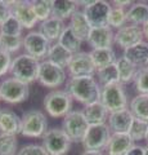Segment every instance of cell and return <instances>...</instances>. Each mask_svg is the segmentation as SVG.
Listing matches in <instances>:
<instances>
[{
  "mask_svg": "<svg viewBox=\"0 0 148 155\" xmlns=\"http://www.w3.org/2000/svg\"><path fill=\"white\" fill-rule=\"evenodd\" d=\"M135 145L129 133H112L106 146L107 155H125Z\"/></svg>",
  "mask_w": 148,
  "mask_h": 155,
  "instance_id": "cell-17",
  "label": "cell"
},
{
  "mask_svg": "<svg viewBox=\"0 0 148 155\" xmlns=\"http://www.w3.org/2000/svg\"><path fill=\"white\" fill-rule=\"evenodd\" d=\"M11 2H5V0H0V25L5 21V19L11 16Z\"/></svg>",
  "mask_w": 148,
  "mask_h": 155,
  "instance_id": "cell-41",
  "label": "cell"
},
{
  "mask_svg": "<svg viewBox=\"0 0 148 155\" xmlns=\"http://www.w3.org/2000/svg\"><path fill=\"white\" fill-rule=\"evenodd\" d=\"M111 4H113V7L125 8L126 5H131L133 2H130V0H124V2H121V0H113V2H112Z\"/></svg>",
  "mask_w": 148,
  "mask_h": 155,
  "instance_id": "cell-43",
  "label": "cell"
},
{
  "mask_svg": "<svg viewBox=\"0 0 148 155\" xmlns=\"http://www.w3.org/2000/svg\"><path fill=\"white\" fill-rule=\"evenodd\" d=\"M71 145L72 141L62 128H50L43 136V146L49 155H66Z\"/></svg>",
  "mask_w": 148,
  "mask_h": 155,
  "instance_id": "cell-7",
  "label": "cell"
},
{
  "mask_svg": "<svg viewBox=\"0 0 148 155\" xmlns=\"http://www.w3.org/2000/svg\"><path fill=\"white\" fill-rule=\"evenodd\" d=\"M68 27L74 31V34L81 41H88V36H89V32L92 30V27H90L83 11L77 9V11L72 14V17L70 18Z\"/></svg>",
  "mask_w": 148,
  "mask_h": 155,
  "instance_id": "cell-22",
  "label": "cell"
},
{
  "mask_svg": "<svg viewBox=\"0 0 148 155\" xmlns=\"http://www.w3.org/2000/svg\"><path fill=\"white\" fill-rule=\"evenodd\" d=\"M79 3L75 0H52V16L66 21L77 11Z\"/></svg>",
  "mask_w": 148,
  "mask_h": 155,
  "instance_id": "cell-25",
  "label": "cell"
},
{
  "mask_svg": "<svg viewBox=\"0 0 148 155\" xmlns=\"http://www.w3.org/2000/svg\"><path fill=\"white\" fill-rule=\"evenodd\" d=\"M129 110L134 118L148 122V94H137L131 98Z\"/></svg>",
  "mask_w": 148,
  "mask_h": 155,
  "instance_id": "cell-29",
  "label": "cell"
},
{
  "mask_svg": "<svg viewBox=\"0 0 148 155\" xmlns=\"http://www.w3.org/2000/svg\"><path fill=\"white\" fill-rule=\"evenodd\" d=\"M72 56H74L72 53L66 49L65 47H62L59 43L57 41V43H53V44L50 45L49 52H48V56H46V60L65 69V67L68 66Z\"/></svg>",
  "mask_w": 148,
  "mask_h": 155,
  "instance_id": "cell-26",
  "label": "cell"
},
{
  "mask_svg": "<svg viewBox=\"0 0 148 155\" xmlns=\"http://www.w3.org/2000/svg\"><path fill=\"white\" fill-rule=\"evenodd\" d=\"M144 155H148V145L146 146V151H144Z\"/></svg>",
  "mask_w": 148,
  "mask_h": 155,
  "instance_id": "cell-46",
  "label": "cell"
},
{
  "mask_svg": "<svg viewBox=\"0 0 148 155\" xmlns=\"http://www.w3.org/2000/svg\"><path fill=\"white\" fill-rule=\"evenodd\" d=\"M83 113L85 115V118H87L89 125L106 124V122L108 120V115H109L107 109L104 107L101 101L87 105L85 109L83 110Z\"/></svg>",
  "mask_w": 148,
  "mask_h": 155,
  "instance_id": "cell-23",
  "label": "cell"
},
{
  "mask_svg": "<svg viewBox=\"0 0 148 155\" xmlns=\"http://www.w3.org/2000/svg\"><path fill=\"white\" fill-rule=\"evenodd\" d=\"M87 43L93 49L112 48V44L115 43V32L109 26L93 27L89 32Z\"/></svg>",
  "mask_w": 148,
  "mask_h": 155,
  "instance_id": "cell-16",
  "label": "cell"
},
{
  "mask_svg": "<svg viewBox=\"0 0 148 155\" xmlns=\"http://www.w3.org/2000/svg\"><path fill=\"white\" fill-rule=\"evenodd\" d=\"M12 61H13L12 54H9L8 52L0 48V79L11 71Z\"/></svg>",
  "mask_w": 148,
  "mask_h": 155,
  "instance_id": "cell-40",
  "label": "cell"
},
{
  "mask_svg": "<svg viewBox=\"0 0 148 155\" xmlns=\"http://www.w3.org/2000/svg\"><path fill=\"white\" fill-rule=\"evenodd\" d=\"M17 155H49L46 153V150L44 149L43 145H37V143H28L22 146L18 150Z\"/></svg>",
  "mask_w": 148,
  "mask_h": 155,
  "instance_id": "cell-39",
  "label": "cell"
},
{
  "mask_svg": "<svg viewBox=\"0 0 148 155\" xmlns=\"http://www.w3.org/2000/svg\"><path fill=\"white\" fill-rule=\"evenodd\" d=\"M101 89L94 76H83V78H70L66 81V92L72 97V100L83 105H90L97 102L101 98Z\"/></svg>",
  "mask_w": 148,
  "mask_h": 155,
  "instance_id": "cell-1",
  "label": "cell"
},
{
  "mask_svg": "<svg viewBox=\"0 0 148 155\" xmlns=\"http://www.w3.org/2000/svg\"><path fill=\"white\" fill-rule=\"evenodd\" d=\"M23 27L14 16H9L2 25H0V35L7 36H22Z\"/></svg>",
  "mask_w": 148,
  "mask_h": 155,
  "instance_id": "cell-32",
  "label": "cell"
},
{
  "mask_svg": "<svg viewBox=\"0 0 148 155\" xmlns=\"http://www.w3.org/2000/svg\"><path fill=\"white\" fill-rule=\"evenodd\" d=\"M0 48L8 52L9 54L17 53L23 48V38L22 36H7L0 35Z\"/></svg>",
  "mask_w": 148,
  "mask_h": 155,
  "instance_id": "cell-34",
  "label": "cell"
},
{
  "mask_svg": "<svg viewBox=\"0 0 148 155\" xmlns=\"http://www.w3.org/2000/svg\"><path fill=\"white\" fill-rule=\"evenodd\" d=\"M0 101H2V98H0Z\"/></svg>",
  "mask_w": 148,
  "mask_h": 155,
  "instance_id": "cell-49",
  "label": "cell"
},
{
  "mask_svg": "<svg viewBox=\"0 0 148 155\" xmlns=\"http://www.w3.org/2000/svg\"><path fill=\"white\" fill-rule=\"evenodd\" d=\"M50 45L52 43L39 31H30L23 38V49H25V53L36 58V60H39L40 62L41 60L46 58Z\"/></svg>",
  "mask_w": 148,
  "mask_h": 155,
  "instance_id": "cell-12",
  "label": "cell"
},
{
  "mask_svg": "<svg viewBox=\"0 0 148 155\" xmlns=\"http://www.w3.org/2000/svg\"><path fill=\"white\" fill-rule=\"evenodd\" d=\"M99 101L109 114L128 109V96L121 83H113L102 87Z\"/></svg>",
  "mask_w": 148,
  "mask_h": 155,
  "instance_id": "cell-5",
  "label": "cell"
},
{
  "mask_svg": "<svg viewBox=\"0 0 148 155\" xmlns=\"http://www.w3.org/2000/svg\"><path fill=\"white\" fill-rule=\"evenodd\" d=\"M97 75V81L101 87L113 84V83H120V78H118V71L116 67V62L113 65H109L103 69H99L95 71Z\"/></svg>",
  "mask_w": 148,
  "mask_h": 155,
  "instance_id": "cell-31",
  "label": "cell"
},
{
  "mask_svg": "<svg viewBox=\"0 0 148 155\" xmlns=\"http://www.w3.org/2000/svg\"><path fill=\"white\" fill-rule=\"evenodd\" d=\"M70 78H83V76H94L95 66L92 61V57L88 52L75 53L67 66Z\"/></svg>",
  "mask_w": 148,
  "mask_h": 155,
  "instance_id": "cell-13",
  "label": "cell"
},
{
  "mask_svg": "<svg viewBox=\"0 0 148 155\" xmlns=\"http://www.w3.org/2000/svg\"><path fill=\"white\" fill-rule=\"evenodd\" d=\"M58 43H59L62 47H65L67 51H70L71 53H72V54L81 52L80 48H81V44H83V41H81L80 39L75 35L74 31L71 30L68 26L65 27V30H63V32H62V35H61V38H59Z\"/></svg>",
  "mask_w": 148,
  "mask_h": 155,
  "instance_id": "cell-30",
  "label": "cell"
},
{
  "mask_svg": "<svg viewBox=\"0 0 148 155\" xmlns=\"http://www.w3.org/2000/svg\"><path fill=\"white\" fill-rule=\"evenodd\" d=\"M81 155H107L102 150H84Z\"/></svg>",
  "mask_w": 148,
  "mask_h": 155,
  "instance_id": "cell-44",
  "label": "cell"
},
{
  "mask_svg": "<svg viewBox=\"0 0 148 155\" xmlns=\"http://www.w3.org/2000/svg\"><path fill=\"white\" fill-rule=\"evenodd\" d=\"M90 57H92V61L95 66V69H103V67H107L109 65H113L116 62L117 57L116 53L112 48H103V49H92L89 52Z\"/></svg>",
  "mask_w": 148,
  "mask_h": 155,
  "instance_id": "cell-27",
  "label": "cell"
},
{
  "mask_svg": "<svg viewBox=\"0 0 148 155\" xmlns=\"http://www.w3.org/2000/svg\"><path fill=\"white\" fill-rule=\"evenodd\" d=\"M11 12L12 16L17 18V21L21 23L23 28L35 27L39 22L36 18V14L32 8V2L30 0H17V2H11Z\"/></svg>",
  "mask_w": 148,
  "mask_h": 155,
  "instance_id": "cell-14",
  "label": "cell"
},
{
  "mask_svg": "<svg viewBox=\"0 0 148 155\" xmlns=\"http://www.w3.org/2000/svg\"><path fill=\"white\" fill-rule=\"evenodd\" d=\"M72 97L66 91L54 89L44 97V109L50 118H65L72 109Z\"/></svg>",
  "mask_w": 148,
  "mask_h": 155,
  "instance_id": "cell-4",
  "label": "cell"
},
{
  "mask_svg": "<svg viewBox=\"0 0 148 155\" xmlns=\"http://www.w3.org/2000/svg\"><path fill=\"white\" fill-rule=\"evenodd\" d=\"M112 5L106 0H93L89 5L84 7L83 12L87 17L90 27H104L108 26V17Z\"/></svg>",
  "mask_w": 148,
  "mask_h": 155,
  "instance_id": "cell-10",
  "label": "cell"
},
{
  "mask_svg": "<svg viewBox=\"0 0 148 155\" xmlns=\"http://www.w3.org/2000/svg\"><path fill=\"white\" fill-rule=\"evenodd\" d=\"M128 23V18H126V11L125 8H120V7H112L111 13L108 17V26L112 28H121L122 26H125Z\"/></svg>",
  "mask_w": 148,
  "mask_h": 155,
  "instance_id": "cell-35",
  "label": "cell"
},
{
  "mask_svg": "<svg viewBox=\"0 0 148 155\" xmlns=\"http://www.w3.org/2000/svg\"><path fill=\"white\" fill-rule=\"evenodd\" d=\"M128 23L135 26H144L148 22V4L144 2L133 3L129 11H126Z\"/></svg>",
  "mask_w": 148,
  "mask_h": 155,
  "instance_id": "cell-24",
  "label": "cell"
},
{
  "mask_svg": "<svg viewBox=\"0 0 148 155\" xmlns=\"http://www.w3.org/2000/svg\"><path fill=\"white\" fill-rule=\"evenodd\" d=\"M0 111H2V109H0Z\"/></svg>",
  "mask_w": 148,
  "mask_h": 155,
  "instance_id": "cell-48",
  "label": "cell"
},
{
  "mask_svg": "<svg viewBox=\"0 0 148 155\" xmlns=\"http://www.w3.org/2000/svg\"><path fill=\"white\" fill-rule=\"evenodd\" d=\"M17 136L0 133V155H17L18 153Z\"/></svg>",
  "mask_w": 148,
  "mask_h": 155,
  "instance_id": "cell-33",
  "label": "cell"
},
{
  "mask_svg": "<svg viewBox=\"0 0 148 155\" xmlns=\"http://www.w3.org/2000/svg\"><path fill=\"white\" fill-rule=\"evenodd\" d=\"M133 120L134 116L129 109L116 111L108 115V127L112 133H129Z\"/></svg>",
  "mask_w": 148,
  "mask_h": 155,
  "instance_id": "cell-18",
  "label": "cell"
},
{
  "mask_svg": "<svg viewBox=\"0 0 148 155\" xmlns=\"http://www.w3.org/2000/svg\"><path fill=\"white\" fill-rule=\"evenodd\" d=\"M32 8H34L37 21L43 22L52 17V0H34Z\"/></svg>",
  "mask_w": 148,
  "mask_h": 155,
  "instance_id": "cell-36",
  "label": "cell"
},
{
  "mask_svg": "<svg viewBox=\"0 0 148 155\" xmlns=\"http://www.w3.org/2000/svg\"><path fill=\"white\" fill-rule=\"evenodd\" d=\"M40 65L41 62L39 60L23 53V54H20L13 58L9 72L12 74L13 78L30 85L31 83H34V81L39 79Z\"/></svg>",
  "mask_w": 148,
  "mask_h": 155,
  "instance_id": "cell-2",
  "label": "cell"
},
{
  "mask_svg": "<svg viewBox=\"0 0 148 155\" xmlns=\"http://www.w3.org/2000/svg\"><path fill=\"white\" fill-rule=\"evenodd\" d=\"M65 27H66L65 21H62V19L52 16L50 18H48V19H45V21H43L40 23L39 32L43 34V35H44L50 43L52 41L57 43L59 40V38L62 35V32H63Z\"/></svg>",
  "mask_w": 148,
  "mask_h": 155,
  "instance_id": "cell-20",
  "label": "cell"
},
{
  "mask_svg": "<svg viewBox=\"0 0 148 155\" xmlns=\"http://www.w3.org/2000/svg\"><path fill=\"white\" fill-rule=\"evenodd\" d=\"M146 146H140V145H134L125 155H144Z\"/></svg>",
  "mask_w": 148,
  "mask_h": 155,
  "instance_id": "cell-42",
  "label": "cell"
},
{
  "mask_svg": "<svg viewBox=\"0 0 148 155\" xmlns=\"http://www.w3.org/2000/svg\"><path fill=\"white\" fill-rule=\"evenodd\" d=\"M143 39L144 36H143L142 27L130 25V23H126L125 26H122L115 32V44L124 51L143 41Z\"/></svg>",
  "mask_w": 148,
  "mask_h": 155,
  "instance_id": "cell-15",
  "label": "cell"
},
{
  "mask_svg": "<svg viewBox=\"0 0 148 155\" xmlns=\"http://www.w3.org/2000/svg\"><path fill=\"white\" fill-rule=\"evenodd\" d=\"M134 85L139 94H148V66L138 69L134 78Z\"/></svg>",
  "mask_w": 148,
  "mask_h": 155,
  "instance_id": "cell-38",
  "label": "cell"
},
{
  "mask_svg": "<svg viewBox=\"0 0 148 155\" xmlns=\"http://www.w3.org/2000/svg\"><path fill=\"white\" fill-rule=\"evenodd\" d=\"M124 57L128 58L138 69L148 66V41H140L138 44L124 51Z\"/></svg>",
  "mask_w": 148,
  "mask_h": 155,
  "instance_id": "cell-21",
  "label": "cell"
},
{
  "mask_svg": "<svg viewBox=\"0 0 148 155\" xmlns=\"http://www.w3.org/2000/svg\"><path fill=\"white\" fill-rule=\"evenodd\" d=\"M67 80V72L63 67L53 64V62L44 60L41 61L40 65V72L37 81L45 88L57 89L61 85H63Z\"/></svg>",
  "mask_w": 148,
  "mask_h": 155,
  "instance_id": "cell-9",
  "label": "cell"
},
{
  "mask_svg": "<svg viewBox=\"0 0 148 155\" xmlns=\"http://www.w3.org/2000/svg\"><path fill=\"white\" fill-rule=\"evenodd\" d=\"M48 130V119L40 110H27L21 116V134L27 138H43Z\"/></svg>",
  "mask_w": 148,
  "mask_h": 155,
  "instance_id": "cell-3",
  "label": "cell"
},
{
  "mask_svg": "<svg viewBox=\"0 0 148 155\" xmlns=\"http://www.w3.org/2000/svg\"><path fill=\"white\" fill-rule=\"evenodd\" d=\"M147 132H148V122L134 118V120L131 123V127L129 129V136L134 140V142L146 140Z\"/></svg>",
  "mask_w": 148,
  "mask_h": 155,
  "instance_id": "cell-37",
  "label": "cell"
},
{
  "mask_svg": "<svg viewBox=\"0 0 148 155\" xmlns=\"http://www.w3.org/2000/svg\"><path fill=\"white\" fill-rule=\"evenodd\" d=\"M146 141H147V143H148V132H147V136H146Z\"/></svg>",
  "mask_w": 148,
  "mask_h": 155,
  "instance_id": "cell-47",
  "label": "cell"
},
{
  "mask_svg": "<svg viewBox=\"0 0 148 155\" xmlns=\"http://www.w3.org/2000/svg\"><path fill=\"white\" fill-rule=\"evenodd\" d=\"M116 67L118 71V78H120V83L124 84H129L131 81H134V78L137 75L138 67L131 64L130 61L125 58L124 56L117 57L116 60Z\"/></svg>",
  "mask_w": 148,
  "mask_h": 155,
  "instance_id": "cell-28",
  "label": "cell"
},
{
  "mask_svg": "<svg viewBox=\"0 0 148 155\" xmlns=\"http://www.w3.org/2000/svg\"><path fill=\"white\" fill-rule=\"evenodd\" d=\"M88 128L89 123L84 113L80 110H72L65 116L62 122V129L67 133L72 142H83Z\"/></svg>",
  "mask_w": 148,
  "mask_h": 155,
  "instance_id": "cell-8",
  "label": "cell"
},
{
  "mask_svg": "<svg viewBox=\"0 0 148 155\" xmlns=\"http://www.w3.org/2000/svg\"><path fill=\"white\" fill-rule=\"evenodd\" d=\"M111 134L112 132L108 124L89 125L88 132L81 143L84 146V150H102L103 151L111 138Z\"/></svg>",
  "mask_w": 148,
  "mask_h": 155,
  "instance_id": "cell-11",
  "label": "cell"
},
{
  "mask_svg": "<svg viewBox=\"0 0 148 155\" xmlns=\"http://www.w3.org/2000/svg\"><path fill=\"white\" fill-rule=\"evenodd\" d=\"M142 30H143V36L148 40V22L146 23L144 26H142Z\"/></svg>",
  "mask_w": 148,
  "mask_h": 155,
  "instance_id": "cell-45",
  "label": "cell"
},
{
  "mask_svg": "<svg viewBox=\"0 0 148 155\" xmlns=\"http://www.w3.org/2000/svg\"><path fill=\"white\" fill-rule=\"evenodd\" d=\"M0 133L21 134V116L11 109H2L0 111Z\"/></svg>",
  "mask_w": 148,
  "mask_h": 155,
  "instance_id": "cell-19",
  "label": "cell"
},
{
  "mask_svg": "<svg viewBox=\"0 0 148 155\" xmlns=\"http://www.w3.org/2000/svg\"><path fill=\"white\" fill-rule=\"evenodd\" d=\"M30 96V87L28 84L16 79V78H7L0 83V98L7 104H21L27 101Z\"/></svg>",
  "mask_w": 148,
  "mask_h": 155,
  "instance_id": "cell-6",
  "label": "cell"
}]
</instances>
